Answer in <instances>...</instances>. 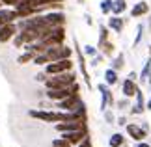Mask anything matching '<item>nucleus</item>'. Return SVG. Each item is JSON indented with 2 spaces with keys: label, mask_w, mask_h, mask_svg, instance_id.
Returning <instances> with one entry per match:
<instances>
[{
  "label": "nucleus",
  "mask_w": 151,
  "mask_h": 147,
  "mask_svg": "<svg viewBox=\"0 0 151 147\" xmlns=\"http://www.w3.org/2000/svg\"><path fill=\"white\" fill-rule=\"evenodd\" d=\"M77 82V75L73 71L67 73H60V75H50L47 76V80L43 82L47 90H58V87H69Z\"/></svg>",
  "instance_id": "nucleus-1"
},
{
  "label": "nucleus",
  "mask_w": 151,
  "mask_h": 147,
  "mask_svg": "<svg viewBox=\"0 0 151 147\" xmlns=\"http://www.w3.org/2000/svg\"><path fill=\"white\" fill-rule=\"evenodd\" d=\"M75 63L71 58L67 60H58V62H49L45 65V75L50 76V75H60V73H67V71H73Z\"/></svg>",
  "instance_id": "nucleus-2"
},
{
  "label": "nucleus",
  "mask_w": 151,
  "mask_h": 147,
  "mask_svg": "<svg viewBox=\"0 0 151 147\" xmlns=\"http://www.w3.org/2000/svg\"><path fill=\"white\" fill-rule=\"evenodd\" d=\"M49 62H58V60H67V58L73 56V49L67 45H54V47H49L45 50Z\"/></svg>",
  "instance_id": "nucleus-3"
},
{
  "label": "nucleus",
  "mask_w": 151,
  "mask_h": 147,
  "mask_svg": "<svg viewBox=\"0 0 151 147\" xmlns=\"http://www.w3.org/2000/svg\"><path fill=\"white\" fill-rule=\"evenodd\" d=\"M77 91H80V86H78V82H75V84L69 86V87L47 90V91H45V97H47L49 101H52V103H58V101H62V99H65V97L71 95V93H77Z\"/></svg>",
  "instance_id": "nucleus-4"
},
{
  "label": "nucleus",
  "mask_w": 151,
  "mask_h": 147,
  "mask_svg": "<svg viewBox=\"0 0 151 147\" xmlns=\"http://www.w3.org/2000/svg\"><path fill=\"white\" fill-rule=\"evenodd\" d=\"M43 17H45V22H47L50 28H54V26H65V13H63V9L45 11Z\"/></svg>",
  "instance_id": "nucleus-5"
},
{
  "label": "nucleus",
  "mask_w": 151,
  "mask_h": 147,
  "mask_svg": "<svg viewBox=\"0 0 151 147\" xmlns=\"http://www.w3.org/2000/svg\"><path fill=\"white\" fill-rule=\"evenodd\" d=\"M54 128L58 132H71V131H78V128H88L84 119H75V121H60L54 123Z\"/></svg>",
  "instance_id": "nucleus-6"
},
{
  "label": "nucleus",
  "mask_w": 151,
  "mask_h": 147,
  "mask_svg": "<svg viewBox=\"0 0 151 147\" xmlns=\"http://www.w3.org/2000/svg\"><path fill=\"white\" fill-rule=\"evenodd\" d=\"M80 101H82V99H80V93L77 91V93H71V95L65 97V99H62V101H58L56 103V108L58 110H63V112H73Z\"/></svg>",
  "instance_id": "nucleus-7"
},
{
  "label": "nucleus",
  "mask_w": 151,
  "mask_h": 147,
  "mask_svg": "<svg viewBox=\"0 0 151 147\" xmlns=\"http://www.w3.org/2000/svg\"><path fill=\"white\" fill-rule=\"evenodd\" d=\"M75 52H77V58H78V67H80V73H82V76H84L86 86L91 87V78H90L88 67H86V56H84V52L80 50V47H78V41H77V39H75Z\"/></svg>",
  "instance_id": "nucleus-8"
},
{
  "label": "nucleus",
  "mask_w": 151,
  "mask_h": 147,
  "mask_svg": "<svg viewBox=\"0 0 151 147\" xmlns=\"http://www.w3.org/2000/svg\"><path fill=\"white\" fill-rule=\"evenodd\" d=\"M97 90H99V93H101V110L104 112L108 106H112V104H114L112 91H110V87L106 84H99V86H97Z\"/></svg>",
  "instance_id": "nucleus-9"
},
{
  "label": "nucleus",
  "mask_w": 151,
  "mask_h": 147,
  "mask_svg": "<svg viewBox=\"0 0 151 147\" xmlns=\"http://www.w3.org/2000/svg\"><path fill=\"white\" fill-rule=\"evenodd\" d=\"M86 136H88V128H78V131H71V132H62V138H65L71 145H78Z\"/></svg>",
  "instance_id": "nucleus-10"
},
{
  "label": "nucleus",
  "mask_w": 151,
  "mask_h": 147,
  "mask_svg": "<svg viewBox=\"0 0 151 147\" xmlns=\"http://www.w3.org/2000/svg\"><path fill=\"white\" fill-rule=\"evenodd\" d=\"M17 32H19V30H17V24H15V22L2 24V26H0V43H8V41H11Z\"/></svg>",
  "instance_id": "nucleus-11"
},
{
  "label": "nucleus",
  "mask_w": 151,
  "mask_h": 147,
  "mask_svg": "<svg viewBox=\"0 0 151 147\" xmlns=\"http://www.w3.org/2000/svg\"><path fill=\"white\" fill-rule=\"evenodd\" d=\"M125 127H127V134H129L132 140H136V142H142L147 134L140 125H136V123H129V125H125Z\"/></svg>",
  "instance_id": "nucleus-12"
},
{
  "label": "nucleus",
  "mask_w": 151,
  "mask_h": 147,
  "mask_svg": "<svg viewBox=\"0 0 151 147\" xmlns=\"http://www.w3.org/2000/svg\"><path fill=\"white\" fill-rule=\"evenodd\" d=\"M147 13H149V4L146 2V0H140V2H136L131 8V17L132 19H140V17L147 15Z\"/></svg>",
  "instance_id": "nucleus-13"
},
{
  "label": "nucleus",
  "mask_w": 151,
  "mask_h": 147,
  "mask_svg": "<svg viewBox=\"0 0 151 147\" xmlns=\"http://www.w3.org/2000/svg\"><path fill=\"white\" fill-rule=\"evenodd\" d=\"M106 26H108L112 32L121 34V32H123V26H125V19H123L121 15H110V19H108V22H106Z\"/></svg>",
  "instance_id": "nucleus-14"
},
{
  "label": "nucleus",
  "mask_w": 151,
  "mask_h": 147,
  "mask_svg": "<svg viewBox=\"0 0 151 147\" xmlns=\"http://www.w3.org/2000/svg\"><path fill=\"white\" fill-rule=\"evenodd\" d=\"M138 91V86H136V80H131V78H125L123 84H121V93H123V97L131 99L134 97Z\"/></svg>",
  "instance_id": "nucleus-15"
},
{
  "label": "nucleus",
  "mask_w": 151,
  "mask_h": 147,
  "mask_svg": "<svg viewBox=\"0 0 151 147\" xmlns=\"http://www.w3.org/2000/svg\"><path fill=\"white\" fill-rule=\"evenodd\" d=\"M0 17L4 19V22H17L19 21V15H17L15 8H6V6L0 8Z\"/></svg>",
  "instance_id": "nucleus-16"
},
{
  "label": "nucleus",
  "mask_w": 151,
  "mask_h": 147,
  "mask_svg": "<svg viewBox=\"0 0 151 147\" xmlns=\"http://www.w3.org/2000/svg\"><path fill=\"white\" fill-rule=\"evenodd\" d=\"M136 103H134V106H132V110H131V114H134V115H138V114H142L144 110H146V99H144V93L138 90L136 91Z\"/></svg>",
  "instance_id": "nucleus-17"
},
{
  "label": "nucleus",
  "mask_w": 151,
  "mask_h": 147,
  "mask_svg": "<svg viewBox=\"0 0 151 147\" xmlns=\"http://www.w3.org/2000/svg\"><path fill=\"white\" fill-rule=\"evenodd\" d=\"M118 78H119V75H118V71L116 69H106L104 71V84L106 86H114V84H118Z\"/></svg>",
  "instance_id": "nucleus-18"
},
{
  "label": "nucleus",
  "mask_w": 151,
  "mask_h": 147,
  "mask_svg": "<svg viewBox=\"0 0 151 147\" xmlns=\"http://www.w3.org/2000/svg\"><path fill=\"white\" fill-rule=\"evenodd\" d=\"M127 11V0H112V15H123Z\"/></svg>",
  "instance_id": "nucleus-19"
},
{
  "label": "nucleus",
  "mask_w": 151,
  "mask_h": 147,
  "mask_svg": "<svg viewBox=\"0 0 151 147\" xmlns=\"http://www.w3.org/2000/svg\"><path fill=\"white\" fill-rule=\"evenodd\" d=\"M99 52H101L104 58H112L114 52H116V47H114L112 41H104V43L99 47Z\"/></svg>",
  "instance_id": "nucleus-20"
},
{
  "label": "nucleus",
  "mask_w": 151,
  "mask_h": 147,
  "mask_svg": "<svg viewBox=\"0 0 151 147\" xmlns=\"http://www.w3.org/2000/svg\"><path fill=\"white\" fill-rule=\"evenodd\" d=\"M110 147H121L125 143V136L121 132H116V134H112V136H110Z\"/></svg>",
  "instance_id": "nucleus-21"
},
{
  "label": "nucleus",
  "mask_w": 151,
  "mask_h": 147,
  "mask_svg": "<svg viewBox=\"0 0 151 147\" xmlns=\"http://www.w3.org/2000/svg\"><path fill=\"white\" fill-rule=\"evenodd\" d=\"M108 36H110V28L104 26V24H99V43H97V49H99L104 41H108Z\"/></svg>",
  "instance_id": "nucleus-22"
},
{
  "label": "nucleus",
  "mask_w": 151,
  "mask_h": 147,
  "mask_svg": "<svg viewBox=\"0 0 151 147\" xmlns=\"http://www.w3.org/2000/svg\"><path fill=\"white\" fill-rule=\"evenodd\" d=\"M34 52H28V50H22V54L17 58V63L19 65H26V63H30V62H34Z\"/></svg>",
  "instance_id": "nucleus-23"
},
{
  "label": "nucleus",
  "mask_w": 151,
  "mask_h": 147,
  "mask_svg": "<svg viewBox=\"0 0 151 147\" xmlns=\"http://www.w3.org/2000/svg\"><path fill=\"white\" fill-rule=\"evenodd\" d=\"M123 67H125V56L119 52V54L114 56V60H112V69H116V71H121Z\"/></svg>",
  "instance_id": "nucleus-24"
},
{
  "label": "nucleus",
  "mask_w": 151,
  "mask_h": 147,
  "mask_svg": "<svg viewBox=\"0 0 151 147\" xmlns=\"http://www.w3.org/2000/svg\"><path fill=\"white\" fill-rule=\"evenodd\" d=\"M34 65H39V67H45L49 63V58H47V54H45V52H39V54H36L34 56Z\"/></svg>",
  "instance_id": "nucleus-25"
},
{
  "label": "nucleus",
  "mask_w": 151,
  "mask_h": 147,
  "mask_svg": "<svg viewBox=\"0 0 151 147\" xmlns=\"http://www.w3.org/2000/svg\"><path fill=\"white\" fill-rule=\"evenodd\" d=\"M99 9H101L103 15H112V0H101Z\"/></svg>",
  "instance_id": "nucleus-26"
},
{
  "label": "nucleus",
  "mask_w": 151,
  "mask_h": 147,
  "mask_svg": "<svg viewBox=\"0 0 151 147\" xmlns=\"http://www.w3.org/2000/svg\"><path fill=\"white\" fill-rule=\"evenodd\" d=\"M84 56H88V58H93L97 52H99V49H97V47H93V45H86L84 47Z\"/></svg>",
  "instance_id": "nucleus-27"
},
{
  "label": "nucleus",
  "mask_w": 151,
  "mask_h": 147,
  "mask_svg": "<svg viewBox=\"0 0 151 147\" xmlns=\"http://www.w3.org/2000/svg\"><path fill=\"white\" fill-rule=\"evenodd\" d=\"M52 147H73V145L69 143V142H67L65 138H62V136H60V138L52 140Z\"/></svg>",
  "instance_id": "nucleus-28"
},
{
  "label": "nucleus",
  "mask_w": 151,
  "mask_h": 147,
  "mask_svg": "<svg viewBox=\"0 0 151 147\" xmlns=\"http://www.w3.org/2000/svg\"><path fill=\"white\" fill-rule=\"evenodd\" d=\"M149 73H151V60H147V63L144 65V69H142V73H140V80L144 82L149 76Z\"/></svg>",
  "instance_id": "nucleus-29"
},
{
  "label": "nucleus",
  "mask_w": 151,
  "mask_h": 147,
  "mask_svg": "<svg viewBox=\"0 0 151 147\" xmlns=\"http://www.w3.org/2000/svg\"><path fill=\"white\" fill-rule=\"evenodd\" d=\"M142 36H144V26H142V24H138V28H136V37H134V43H132L134 47H136L138 43H140Z\"/></svg>",
  "instance_id": "nucleus-30"
},
{
  "label": "nucleus",
  "mask_w": 151,
  "mask_h": 147,
  "mask_svg": "<svg viewBox=\"0 0 151 147\" xmlns=\"http://www.w3.org/2000/svg\"><path fill=\"white\" fill-rule=\"evenodd\" d=\"M104 119H106V121L110 123V125H114V121H116V117H114V114H112V112H110L108 108L104 110Z\"/></svg>",
  "instance_id": "nucleus-31"
},
{
  "label": "nucleus",
  "mask_w": 151,
  "mask_h": 147,
  "mask_svg": "<svg viewBox=\"0 0 151 147\" xmlns=\"http://www.w3.org/2000/svg\"><path fill=\"white\" fill-rule=\"evenodd\" d=\"M19 2L21 0H2V6H6V8H15Z\"/></svg>",
  "instance_id": "nucleus-32"
},
{
  "label": "nucleus",
  "mask_w": 151,
  "mask_h": 147,
  "mask_svg": "<svg viewBox=\"0 0 151 147\" xmlns=\"http://www.w3.org/2000/svg\"><path fill=\"white\" fill-rule=\"evenodd\" d=\"M127 104H129V99L123 97L121 101H118V108H119V110H125V108H127Z\"/></svg>",
  "instance_id": "nucleus-33"
},
{
  "label": "nucleus",
  "mask_w": 151,
  "mask_h": 147,
  "mask_svg": "<svg viewBox=\"0 0 151 147\" xmlns=\"http://www.w3.org/2000/svg\"><path fill=\"white\" fill-rule=\"evenodd\" d=\"M77 147H91V140H90V136H86L84 140H82V142H80Z\"/></svg>",
  "instance_id": "nucleus-34"
},
{
  "label": "nucleus",
  "mask_w": 151,
  "mask_h": 147,
  "mask_svg": "<svg viewBox=\"0 0 151 147\" xmlns=\"http://www.w3.org/2000/svg\"><path fill=\"white\" fill-rule=\"evenodd\" d=\"M36 80H37V82H45V80H47V75H45V71L39 73V75L36 76Z\"/></svg>",
  "instance_id": "nucleus-35"
},
{
  "label": "nucleus",
  "mask_w": 151,
  "mask_h": 147,
  "mask_svg": "<svg viewBox=\"0 0 151 147\" xmlns=\"http://www.w3.org/2000/svg\"><path fill=\"white\" fill-rule=\"evenodd\" d=\"M84 19H86V24H90V26H91V24H93V21H91V15H86V17H84Z\"/></svg>",
  "instance_id": "nucleus-36"
},
{
  "label": "nucleus",
  "mask_w": 151,
  "mask_h": 147,
  "mask_svg": "<svg viewBox=\"0 0 151 147\" xmlns=\"http://www.w3.org/2000/svg\"><path fill=\"white\" fill-rule=\"evenodd\" d=\"M118 125H127V119H125V117H123V115H121V117H119V119H118Z\"/></svg>",
  "instance_id": "nucleus-37"
},
{
  "label": "nucleus",
  "mask_w": 151,
  "mask_h": 147,
  "mask_svg": "<svg viewBox=\"0 0 151 147\" xmlns=\"http://www.w3.org/2000/svg\"><path fill=\"white\" fill-rule=\"evenodd\" d=\"M136 147H151L149 143H146V142H144V140H142V142H138V145Z\"/></svg>",
  "instance_id": "nucleus-38"
},
{
  "label": "nucleus",
  "mask_w": 151,
  "mask_h": 147,
  "mask_svg": "<svg viewBox=\"0 0 151 147\" xmlns=\"http://www.w3.org/2000/svg\"><path fill=\"white\" fill-rule=\"evenodd\" d=\"M129 78L131 80H136V73H129Z\"/></svg>",
  "instance_id": "nucleus-39"
},
{
  "label": "nucleus",
  "mask_w": 151,
  "mask_h": 147,
  "mask_svg": "<svg viewBox=\"0 0 151 147\" xmlns=\"http://www.w3.org/2000/svg\"><path fill=\"white\" fill-rule=\"evenodd\" d=\"M146 108H149V110H151V99H149V101H147V104H146Z\"/></svg>",
  "instance_id": "nucleus-40"
},
{
  "label": "nucleus",
  "mask_w": 151,
  "mask_h": 147,
  "mask_svg": "<svg viewBox=\"0 0 151 147\" xmlns=\"http://www.w3.org/2000/svg\"><path fill=\"white\" fill-rule=\"evenodd\" d=\"M2 24H8V22H4V19H2V17H0V26H2Z\"/></svg>",
  "instance_id": "nucleus-41"
},
{
  "label": "nucleus",
  "mask_w": 151,
  "mask_h": 147,
  "mask_svg": "<svg viewBox=\"0 0 151 147\" xmlns=\"http://www.w3.org/2000/svg\"><path fill=\"white\" fill-rule=\"evenodd\" d=\"M147 82H149V86H151V73H149V76H147V78H146Z\"/></svg>",
  "instance_id": "nucleus-42"
},
{
  "label": "nucleus",
  "mask_w": 151,
  "mask_h": 147,
  "mask_svg": "<svg viewBox=\"0 0 151 147\" xmlns=\"http://www.w3.org/2000/svg\"><path fill=\"white\" fill-rule=\"evenodd\" d=\"M77 2H78V4H84V2H86V0H77Z\"/></svg>",
  "instance_id": "nucleus-43"
},
{
  "label": "nucleus",
  "mask_w": 151,
  "mask_h": 147,
  "mask_svg": "<svg viewBox=\"0 0 151 147\" xmlns=\"http://www.w3.org/2000/svg\"><path fill=\"white\" fill-rule=\"evenodd\" d=\"M0 8H2V0H0Z\"/></svg>",
  "instance_id": "nucleus-44"
}]
</instances>
